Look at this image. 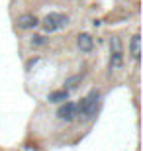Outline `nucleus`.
Listing matches in <instances>:
<instances>
[{
    "instance_id": "nucleus-7",
    "label": "nucleus",
    "mask_w": 143,
    "mask_h": 151,
    "mask_svg": "<svg viewBox=\"0 0 143 151\" xmlns=\"http://www.w3.org/2000/svg\"><path fill=\"white\" fill-rule=\"evenodd\" d=\"M121 65H124V53H121V51H112L110 69L112 71H118V69H121Z\"/></svg>"
},
{
    "instance_id": "nucleus-2",
    "label": "nucleus",
    "mask_w": 143,
    "mask_h": 151,
    "mask_svg": "<svg viewBox=\"0 0 143 151\" xmlns=\"http://www.w3.org/2000/svg\"><path fill=\"white\" fill-rule=\"evenodd\" d=\"M67 24H69V16H67V14L51 12V14H47V16L43 18L41 26H43L45 32H57V29H63Z\"/></svg>"
},
{
    "instance_id": "nucleus-6",
    "label": "nucleus",
    "mask_w": 143,
    "mask_h": 151,
    "mask_svg": "<svg viewBox=\"0 0 143 151\" xmlns=\"http://www.w3.org/2000/svg\"><path fill=\"white\" fill-rule=\"evenodd\" d=\"M129 53H132V57L137 61L139 55H141V35L135 34L132 37V41H129Z\"/></svg>"
},
{
    "instance_id": "nucleus-4",
    "label": "nucleus",
    "mask_w": 143,
    "mask_h": 151,
    "mask_svg": "<svg viewBox=\"0 0 143 151\" xmlns=\"http://www.w3.org/2000/svg\"><path fill=\"white\" fill-rule=\"evenodd\" d=\"M77 45H78V49L83 51V53H90V51L94 49V39H92V35H90V34H78Z\"/></svg>"
},
{
    "instance_id": "nucleus-10",
    "label": "nucleus",
    "mask_w": 143,
    "mask_h": 151,
    "mask_svg": "<svg viewBox=\"0 0 143 151\" xmlns=\"http://www.w3.org/2000/svg\"><path fill=\"white\" fill-rule=\"evenodd\" d=\"M110 51H121V39L120 37H112V41H110Z\"/></svg>"
},
{
    "instance_id": "nucleus-3",
    "label": "nucleus",
    "mask_w": 143,
    "mask_h": 151,
    "mask_svg": "<svg viewBox=\"0 0 143 151\" xmlns=\"http://www.w3.org/2000/svg\"><path fill=\"white\" fill-rule=\"evenodd\" d=\"M57 116H59L61 120H65V122L75 120V118H77V104H73V102H65V104L59 108Z\"/></svg>"
},
{
    "instance_id": "nucleus-8",
    "label": "nucleus",
    "mask_w": 143,
    "mask_h": 151,
    "mask_svg": "<svg viewBox=\"0 0 143 151\" xmlns=\"http://www.w3.org/2000/svg\"><path fill=\"white\" fill-rule=\"evenodd\" d=\"M69 96V90H53L49 94V102H65Z\"/></svg>"
},
{
    "instance_id": "nucleus-5",
    "label": "nucleus",
    "mask_w": 143,
    "mask_h": 151,
    "mask_svg": "<svg viewBox=\"0 0 143 151\" xmlns=\"http://www.w3.org/2000/svg\"><path fill=\"white\" fill-rule=\"evenodd\" d=\"M37 24H39V20L35 18V14H22L18 18V28H22V29H32Z\"/></svg>"
},
{
    "instance_id": "nucleus-11",
    "label": "nucleus",
    "mask_w": 143,
    "mask_h": 151,
    "mask_svg": "<svg viewBox=\"0 0 143 151\" xmlns=\"http://www.w3.org/2000/svg\"><path fill=\"white\" fill-rule=\"evenodd\" d=\"M45 39H43V35H33V39H32V43H35V45H41Z\"/></svg>"
},
{
    "instance_id": "nucleus-9",
    "label": "nucleus",
    "mask_w": 143,
    "mask_h": 151,
    "mask_svg": "<svg viewBox=\"0 0 143 151\" xmlns=\"http://www.w3.org/2000/svg\"><path fill=\"white\" fill-rule=\"evenodd\" d=\"M83 81V75H75V77H71V78H67V88H75L77 86V83H80Z\"/></svg>"
},
{
    "instance_id": "nucleus-1",
    "label": "nucleus",
    "mask_w": 143,
    "mask_h": 151,
    "mask_svg": "<svg viewBox=\"0 0 143 151\" xmlns=\"http://www.w3.org/2000/svg\"><path fill=\"white\" fill-rule=\"evenodd\" d=\"M98 98H100L98 90H90L83 100H80V104L77 106V116H83L86 120H90L96 114V110H98Z\"/></svg>"
}]
</instances>
